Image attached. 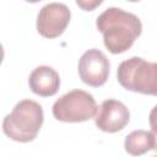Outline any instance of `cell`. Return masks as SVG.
Segmentation results:
<instances>
[{
  "instance_id": "10",
  "label": "cell",
  "mask_w": 157,
  "mask_h": 157,
  "mask_svg": "<svg viewBox=\"0 0 157 157\" xmlns=\"http://www.w3.org/2000/svg\"><path fill=\"white\" fill-rule=\"evenodd\" d=\"M148 123L151 126V132L153 135V140H155V145H153V151L157 152V105H155L148 115Z\"/></svg>"
},
{
  "instance_id": "5",
  "label": "cell",
  "mask_w": 157,
  "mask_h": 157,
  "mask_svg": "<svg viewBox=\"0 0 157 157\" xmlns=\"http://www.w3.org/2000/svg\"><path fill=\"white\" fill-rule=\"evenodd\" d=\"M71 18L70 9L63 2L44 5L37 16V31L40 36L53 39L64 33Z\"/></svg>"
},
{
  "instance_id": "3",
  "label": "cell",
  "mask_w": 157,
  "mask_h": 157,
  "mask_svg": "<svg viewBox=\"0 0 157 157\" xmlns=\"http://www.w3.org/2000/svg\"><path fill=\"white\" fill-rule=\"evenodd\" d=\"M117 77L120 86L128 91L157 96V63L131 56L120 63Z\"/></svg>"
},
{
  "instance_id": "9",
  "label": "cell",
  "mask_w": 157,
  "mask_h": 157,
  "mask_svg": "<svg viewBox=\"0 0 157 157\" xmlns=\"http://www.w3.org/2000/svg\"><path fill=\"white\" fill-rule=\"evenodd\" d=\"M153 135L151 131L146 130H134L124 141V148L131 156H142L147 151L153 150Z\"/></svg>"
},
{
  "instance_id": "12",
  "label": "cell",
  "mask_w": 157,
  "mask_h": 157,
  "mask_svg": "<svg viewBox=\"0 0 157 157\" xmlns=\"http://www.w3.org/2000/svg\"><path fill=\"white\" fill-rule=\"evenodd\" d=\"M153 157H157V156H153Z\"/></svg>"
},
{
  "instance_id": "8",
  "label": "cell",
  "mask_w": 157,
  "mask_h": 157,
  "mask_svg": "<svg viewBox=\"0 0 157 157\" xmlns=\"http://www.w3.org/2000/svg\"><path fill=\"white\" fill-rule=\"evenodd\" d=\"M28 85L33 93L40 97H50L60 87V76L52 66L40 65L29 74Z\"/></svg>"
},
{
  "instance_id": "6",
  "label": "cell",
  "mask_w": 157,
  "mask_h": 157,
  "mask_svg": "<svg viewBox=\"0 0 157 157\" xmlns=\"http://www.w3.org/2000/svg\"><path fill=\"white\" fill-rule=\"evenodd\" d=\"M109 60L96 48L86 50L78 60V75L82 82L92 87L103 86L109 76Z\"/></svg>"
},
{
  "instance_id": "7",
  "label": "cell",
  "mask_w": 157,
  "mask_h": 157,
  "mask_svg": "<svg viewBox=\"0 0 157 157\" xmlns=\"http://www.w3.org/2000/svg\"><path fill=\"white\" fill-rule=\"evenodd\" d=\"M130 120L126 105L117 99H105L98 107L94 117L96 126L104 132H117L123 130Z\"/></svg>"
},
{
  "instance_id": "2",
  "label": "cell",
  "mask_w": 157,
  "mask_h": 157,
  "mask_svg": "<svg viewBox=\"0 0 157 157\" xmlns=\"http://www.w3.org/2000/svg\"><path fill=\"white\" fill-rule=\"evenodd\" d=\"M44 120L43 108L32 99L20 101L2 121L4 134L17 142L33 141Z\"/></svg>"
},
{
  "instance_id": "1",
  "label": "cell",
  "mask_w": 157,
  "mask_h": 157,
  "mask_svg": "<svg viewBox=\"0 0 157 157\" xmlns=\"http://www.w3.org/2000/svg\"><path fill=\"white\" fill-rule=\"evenodd\" d=\"M97 29L103 34V43L112 54H121L131 48L141 34L140 18L119 7L105 9L96 20Z\"/></svg>"
},
{
  "instance_id": "4",
  "label": "cell",
  "mask_w": 157,
  "mask_h": 157,
  "mask_svg": "<svg viewBox=\"0 0 157 157\" xmlns=\"http://www.w3.org/2000/svg\"><path fill=\"white\" fill-rule=\"evenodd\" d=\"M97 110L96 99L83 90H72L63 94L52 108L54 118L64 123L87 121L96 117Z\"/></svg>"
},
{
  "instance_id": "11",
  "label": "cell",
  "mask_w": 157,
  "mask_h": 157,
  "mask_svg": "<svg viewBox=\"0 0 157 157\" xmlns=\"http://www.w3.org/2000/svg\"><path fill=\"white\" fill-rule=\"evenodd\" d=\"M76 4H77L80 7H82L85 11H92L96 6L101 5L102 1H101V0H98V1H97V0H96V1H80V0H77Z\"/></svg>"
}]
</instances>
